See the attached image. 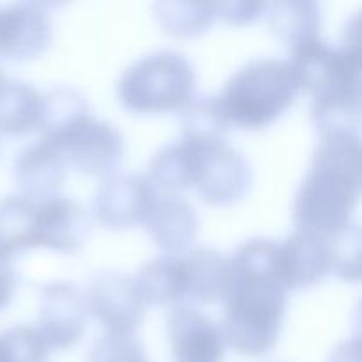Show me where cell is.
Returning <instances> with one entry per match:
<instances>
[{"mask_svg": "<svg viewBox=\"0 0 362 362\" xmlns=\"http://www.w3.org/2000/svg\"><path fill=\"white\" fill-rule=\"evenodd\" d=\"M278 250L271 239H251L228 260L221 332L225 345L240 356H264L279 339L288 290L279 274Z\"/></svg>", "mask_w": 362, "mask_h": 362, "instance_id": "obj_1", "label": "cell"}, {"mask_svg": "<svg viewBox=\"0 0 362 362\" xmlns=\"http://www.w3.org/2000/svg\"><path fill=\"white\" fill-rule=\"evenodd\" d=\"M288 64L300 90L311 94V120L320 134L357 133L361 120L362 35L356 14L345 30L339 48L324 39L290 53Z\"/></svg>", "mask_w": 362, "mask_h": 362, "instance_id": "obj_2", "label": "cell"}, {"mask_svg": "<svg viewBox=\"0 0 362 362\" xmlns=\"http://www.w3.org/2000/svg\"><path fill=\"white\" fill-rule=\"evenodd\" d=\"M362 184V151L357 133L320 134L310 173L293 202L297 230L329 237L350 225Z\"/></svg>", "mask_w": 362, "mask_h": 362, "instance_id": "obj_3", "label": "cell"}, {"mask_svg": "<svg viewBox=\"0 0 362 362\" xmlns=\"http://www.w3.org/2000/svg\"><path fill=\"white\" fill-rule=\"evenodd\" d=\"M288 60L262 59L240 67L218 98L230 126L264 129L278 120L299 94Z\"/></svg>", "mask_w": 362, "mask_h": 362, "instance_id": "obj_4", "label": "cell"}, {"mask_svg": "<svg viewBox=\"0 0 362 362\" xmlns=\"http://www.w3.org/2000/svg\"><path fill=\"white\" fill-rule=\"evenodd\" d=\"M197 74L189 60L173 49H161L131 64L117 83L124 108L141 115L180 112L194 95Z\"/></svg>", "mask_w": 362, "mask_h": 362, "instance_id": "obj_5", "label": "cell"}, {"mask_svg": "<svg viewBox=\"0 0 362 362\" xmlns=\"http://www.w3.org/2000/svg\"><path fill=\"white\" fill-rule=\"evenodd\" d=\"M60 152L66 165L92 177L115 175L124 159V138L115 126L94 119L81 117L66 133L53 141H46Z\"/></svg>", "mask_w": 362, "mask_h": 362, "instance_id": "obj_6", "label": "cell"}, {"mask_svg": "<svg viewBox=\"0 0 362 362\" xmlns=\"http://www.w3.org/2000/svg\"><path fill=\"white\" fill-rule=\"evenodd\" d=\"M87 310L108 334L133 336L144 320V300L136 285L119 272L103 271L90 279L85 292Z\"/></svg>", "mask_w": 362, "mask_h": 362, "instance_id": "obj_7", "label": "cell"}, {"mask_svg": "<svg viewBox=\"0 0 362 362\" xmlns=\"http://www.w3.org/2000/svg\"><path fill=\"white\" fill-rule=\"evenodd\" d=\"M156 200V187L147 175H112L95 191L94 214L105 228L126 230L145 223Z\"/></svg>", "mask_w": 362, "mask_h": 362, "instance_id": "obj_8", "label": "cell"}, {"mask_svg": "<svg viewBox=\"0 0 362 362\" xmlns=\"http://www.w3.org/2000/svg\"><path fill=\"white\" fill-rule=\"evenodd\" d=\"M253 182V172L244 156L230 145L200 151L194 189L202 200L216 207H226L246 197Z\"/></svg>", "mask_w": 362, "mask_h": 362, "instance_id": "obj_9", "label": "cell"}, {"mask_svg": "<svg viewBox=\"0 0 362 362\" xmlns=\"http://www.w3.org/2000/svg\"><path fill=\"white\" fill-rule=\"evenodd\" d=\"M85 296L71 283L57 281L41 288L39 332L48 346L67 350L83 336L87 324Z\"/></svg>", "mask_w": 362, "mask_h": 362, "instance_id": "obj_10", "label": "cell"}, {"mask_svg": "<svg viewBox=\"0 0 362 362\" xmlns=\"http://www.w3.org/2000/svg\"><path fill=\"white\" fill-rule=\"evenodd\" d=\"M48 4L18 2L0 7V57L30 60L41 55L52 41Z\"/></svg>", "mask_w": 362, "mask_h": 362, "instance_id": "obj_11", "label": "cell"}, {"mask_svg": "<svg viewBox=\"0 0 362 362\" xmlns=\"http://www.w3.org/2000/svg\"><path fill=\"white\" fill-rule=\"evenodd\" d=\"M173 362H223L221 327L193 308H173L166 320Z\"/></svg>", "mask_w": 362, "mask_h": 362, "instance_id": "obj_12", "label": "cell"}, {"mask_svg": "<svg viewBox=\"0 0 362 362\" xmlns=\"http://www.w3.org/2000/svg\"><path fill=\"white\" fill-rule=\"evenodd\" d=\"M35 247H49L60 253H76L87 243L92 230L88 212L69 198L53 197L37 202Z\"/></svg>", "mask_w": 362, "mask_h": 362, "instance_id": "obj_13", "label": "cell"}, {"mask_svg": "<svg viewBox=\"0 0 362 362\" xmlns=\"http://www.w3.org/2000/svg\"><path fill=\"white\" fill-rule=\"evenodd\" d=\"M278 264L286 290L310 288L331 274L327 239L297 230L279 244Z\"/></svg>", "mask_w": 362, "mask_h": 362, "instance_id": "obj_14", "label": "cell"}, {"mask_svg": "<svg viewBox=\"0 0 362 362\" xmlns=\"http://www.w3.org/2000/svg\"><path fill=\"white\" fill-rule=\"evenodd\" d=\"M66 161L57 148L46 141L30 145L20 152L14 165V179L21 197L45 202L57 197L66 180Z\"/></svg>", "mask_w": 362, "mask_h": 362, "instance_id": "obj_15", "label": "cell"}, {"mask_svg": "<svg viewBox=\"0 0 362 362\" xmlns=\"http://www.w3.org/2000/svg\"><path fill=\"white\" fill-rule=\"evenodd\" d=\"M145 228L156 246L168 257L182 255L193 246L198 233V218L194 209L180 198L156 200Z\"/></svg>", "mask_w": 362, "mask_h": 362, "instance_id": "obj_16", "label": "cell"}, {"mask_svg": "<svg viewBox=\"0 0 362 362\" xmlns=\"http://www.w3.org/2000/svg\"><path fill=\"white\" fill-rule=\"evenodd\" d=\"M269 27L290 53L320 39V6L310 0H286L269 4Z\"/></svg>", "mask_w": 362, "mask_h": 362, "instance_id": "obj_17", "label": "cell"}, {"mask_svg": "<svg viewBox=\"0 0 362 362\" xmlns=\"http://www.w3.org/2000/svg\"><path fill=\"white\" fill-rule=\"evenodd\" d=\"M144 304L170 306L186 300L187 278L184 258L161 257L148 262L133 279Z\"/></svg>", "mask_w": 362, "mask_h": 362, "instance_id": "obj_18", "label": "cell"}, {"mask_svg": "<svg viewBox=\"0 0 362 362\" xmlns=\"http://www.w3.org/2000/svg\"><path fill=\"white\" fill-rule=\"evenodd\" d=\"M180 127L184 144L198 151H207L226 144L230 131V124L219 106L218 98L212 95H193L180 110Z\"/></svg>", "mask_w": 362, "mask_h": 362, "instance_id": "obj_19", "label": "cell"}, {"mask_svg": "<svg viewBox=\"0 0 362 362\" xmlns=\"http://www.w3.org/2000/svg\"><path fill=\"white\" fill-rule=\"evenodd\" d=\"M42 119V95L20 80L0 85V133L27 134L39 129Z\"/></svg>", "mask_w": 362, "mask_h": 362, "instance_id": "obj_20", "label": "cell"}, {"mask_svg": "<svg viewBox=\"0 0 362 362\" xmlns=\"http://www.w3.org/2000/svg\"><path fill=\"white\" fill-rule=\"evenodd\" d=\"M187 300L212 304L223 299L228 285V260L214 250L191 251L184 258Z\"/></svg>", "mask_w": 362, "mask_h": 362, "instance_id": "obj_21", "label": "cell"}, {"mask_svg": "<svg viewBox=\"0 0 362 362\" xmlns=\"http://www.w3.org/2000/svg\"><path fill=\"white\" fill-rule=\"evenodd\" d=\"M198 161H200V151L184 141L165 145L152 156L148 165L151 170L148 179L154 187L168 193H179L194 184Z\"/></svg>", "mask_w": 362, "mask_h": 362, "instance_id": "obj_22", "label": "cell"}, {"mask_svg": "<svg viewBox=\"0 0 362 362\" xmlns=\"http://www.w3.org/2000/svg\"><path fill=\"white\" fill-rule=\"evenodd\" d=\"M37 202L18 197L0 200V247L14 257L27 247H35Z\"/></svg>", "mask_w": 362, "mask_h": 362, "instance_id": "obj_23", "label": "cell"}, {"mask_svg": "<svg viewBox=\"0 0 362 362\" xmlns=\"http://www.w3.org/2000/svg\"><path fill=\"white\" fill-rule=\"evenodd\" d=\"M85 115H88V105L83 94L76 88L55 87L42 95L41 140L53 141Z\"/></svg>", "mask_w": 362, "mask_h": 362, "instance_id": "obj_24", "label": "cell"}, {"mask_svg": "<svg viewBox=\"0 0 362 362\" xmlns=\"http://www.w3.org/2000/svg\"><path fill=\"white\" fill-rule=\"evenodd\" d=\"M158 23L173 37H197L214 21V2H158L154 4Z\"/></svg>", "mask_w": 362, "mask_h": 362, "instance_id": "obj_25", "label": "cell"}, {"mask_svg": "<svg viewBox=\"0 0 362 362\" xmlns=\"http://www.w3.org/2000/svg\"><path fill=\"white\" fill-rule=\"evenodd\" d=\"M329 250L331 274L346 281L361 279V230L356 223H350L339 232L325 237Z\"/></svg>", "mask_w": 362, "mask_h": 362, "instance_id": "obj_26", "label": "cell"}, {"mask_svg": "<svg viewBox=\"0 0 362 362\" xmlns=\"http://www.w3.org/2000/svg\"><path fill=\"white\" fill-rule=\"evenodd\" d=\"M48 343L30 325H16L0 334V362H48Z\"/></svg>", "mask_w": 362, "mask_h": 362, "instance_id": "obj_27", "label": "cell"}, {"mask_svg": "<svg viewBox=\"0 0 362 362\" xmlns=\"http://www.w3.org/2000/svg\"><path fill=\"white\" fill-rule=\"evenodd\" d=\"M87 362H148L145 350L133 336L108 334L98 339L88 352Z\"/></svg>", "mask_w": 362, "mask_h": 362, "instance_id": "obj_28", "label": "cell"}, {"mask_svg": "<svg viewBox=\"0 0 362 362\" xmlns=\"http://www.w3.org/2000/svg\"><path fill=\"white\" fill-rule=\"evenodd\" d=\"M265 2H214V14L228 25L243 27L267 13Z\"/></svg>", "mask_w": 362, "mask_h": 362, "instance_id": "obj_29", "label": "cell"}, {"mask_svg": "<svg viewBox=\"0 0 362 362\" xmlns=\"http://www.w3.org/2000/svg\"><path fill=\"white\" fill-rule=\"evenodd\" d=\"M16 286L18 278L13 269V257L0 247V311L11 304Z\"/></svg>", "mask_w": 362, "mask_h": 362, "instance_id": "obj_30", "label": "cell"}, {"mask_svg": "<svg viewBox=\"0 0 362 362\" xmlns=\"http://www.w3.org/2000/svg\"><path fill=\"white\" fill-rule=\"evenodd\" d=\"M327 362H361V346L357 339L345 341L332 350Z\"/></svg>", "mask_w": 362, "mask_h": 362, "instance_id": "obj_31", "label": "cell"}, {"mask_svg": "<svg viewBox=\"0 0 362 362\" xmlns=\"http://www.w3.org/2000/svg\"><path fill=\"white\" fill-rule=\"evenodd\" d=\"M4 80H6V78H4V73H2V67H0V85L4 83Z\"/></svg>", "mask_w": 362, "mask_h": 362, "instance_id": "obj_32", "label": "cell"}]
</instances>
